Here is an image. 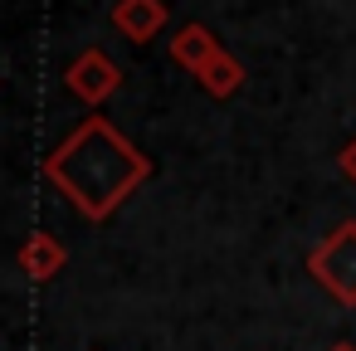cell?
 <instances>
[{
	"instance_id": "cell-2",
	"label": "cell",
	"mask_w": 356,
	"mask_h": 351,
	"mask_svg": "<svg viewBox=\"0 0 356 351\" xmlns=\"http://www.w3.org/2000/svg\"><path fill=\"white\" fill-rule=\"evenodd\" d=\"M307 273H312L341 307H356V220L337 225V229L307 254Z\"/></svg>"
},
{
	"instance_id": "cell-5",
	"label": "cell",
	"mask_w": 356,
	"mask_h": 351,
	"mask_svg": "<svg viewBox=\"0 0 356 351\" xmlns=\"http://www.w3.org/2000/svg\"><path fill=\"white\" fill-rule=\"evenodd\" d=\"M220 54H225V44H220V35H215L210 25H181V30L171 35V64L186 69L191 79H200Z\"/></svg>"
},
{
	"instance_id": "cell-1",
	"label": "cell",
	"mask_w": 356,
	"mask_h": 351,
	"mask_svg": "<svg viewBox=\"0 0 356 351\" xmlns=\"http://www.w3.org/2000/svg\"><path fill=\"white\" fill-rule=\"evenodd\" d=\"M44 176L83 220L103 225L152 176V156H142L108 117L93 113L44 156Z\"/></svg>"
},
{
	"instance_id": "cell-4",
	"label": "cell",
	"mask_w": 356,
	"mask_h": 351,
	"mask_svg": "<svg viewBox=\"0 0 356 351\" xmlns=\"http://www.w3.org/2000/svg\"><path fill=\"white\" fill-rule=\"evenodd\" d=\"M171 20V6L166 0H118L113 6V30L127 40V44H147L166 30Z\"/></svg>"
},
{
	"instance_id": "cell-8",
	"label": "cell",
	"mask_w": 356,
	"mask_h": 351,
	"mask_svg": "<svg viewBox=\"0 0 356 351\" xmlns=\"http://www.w3.org/2000/svg\"><path fill=\"white\" fill-rule=\"evenodd\" d=\"M337 166H341V176H346V181L356 186V137H351V142L341 147V156H337Z\"/></svg>"
},
{
	"instance_id": "cell-6",
	"label": "cell",
	"mask_w": 356,
	"mask_h": 351,
	"mask_svg": "<svg viewBox=\"0 0 356 351\" xmlns=\"http://www.w3.org/2000/svg\"><path fill=\"white\" fill-rule=\"evenodd\" d=\"M15 263H20V273L30 278V283H49V278H59L64 273V263H69V249L54 239V234H44V229H35L20 249H15Z\"/></svg>"
},
{
	"instance_id": "cell-9",
	"label": "cell",
	"mask_w": 356,
	"mask_h": 351,
	"mask_svg": "<svg viewBox=\"0 0 356 351\" xmlns=\"http://www.w3.org/2000/svg\"><path fill=\"white\" fill-rule=\"evenodd\" d=\"M327 351H356V346H351V341H332Z\"/></svg>"
},
{
	"instance_id": "cell-3",
	"label": "cell",
	"mask_w": 356,
	"mask_h": 351,
	"mask_svg": "<svg viewBox=\"0 0 356 351\" xmlns=\"http://www.w3.org/2000/svg\"><path fill=\"white\" fill-rule=\"evenodd\" d=\"M64 88H69L79 103L98 108V103H108V98L122 88V69L113 64V54H108V49L88 44L83 54H74V59H69V69H64Z\"/></svg>"
},
{
	"instance_id": "cell-7",
	"label": "cell",
	"mask_w": 356,
	"mask_h": 351,
	"mask_svg": "<svg viewBox=\"0 0 356 351\" xmlns=\"http://www.w3.org/2000/svg\"><path fill=\"white\" fill-rule=\"evenodd\" d=\"M244 79H249V74H244V64L225 49V54H220V59L200 74V88H205L210 98H234V93L244 88Z\"/></svg>"
}]
</instances>
